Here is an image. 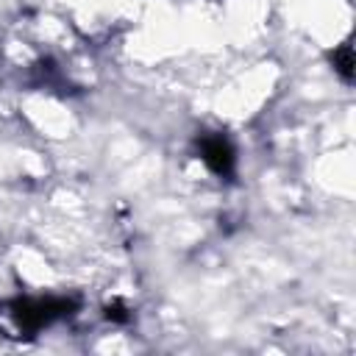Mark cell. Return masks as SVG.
<instances>
[{"label": "cell", "instance_id": "obj_1", "mask_svg": "<svg viewBox=\"0 0 356 356\" xmlns=\"http://www.w3.org/2000/svg\"><path fill=\"white\" fill-rule=\"evenodd\" d=\"M75 303L64 300V298H36V300H17L14 303V320L19 323V328L25 331H39L47 323H53L56 317L72 314Z\"/></svg>", "mask_w": 356, "mask_h": 356}, {"label": "cell", "instance_id": "obj_2", "mask_svg": "<svg viewBox=\"0 0 356 356\" xmlns=\"http://www.w3.org/2000/svg\"><path fill=\"white\" fill-rule=\"evenodd\" d=\"M200 153H203V161L209 164L211 172H217V175H228L231 172L234 150L222 136H203L200 139Z\"/></svg>", "mask_w": 356, "mask_h": 356}, {"label": "cell", "instance_id": "obj_3", "mask_svg": "<svg viewBox=\"0 0 356 356\" xmlns=\"http://www.w3.org/2000/svg\"><path fill=\"white\" fill-rule=\"evenodd\" d=\"M331 61H334V70H337L345 81L353 78V50H350V39H345V42L331 53Z\"/></svg>", "mask_w": 356, "mask_h": 356}, {"label": "cell", "instance_id": "obj_4", "mask_svg": "<svg viewBox=\"0 0 356 356\" xmlns=\"http://www.w3.org/2000/svg\"><path fill=\"white\" fill-rule=\"evenodd\" d=\"M106 314H108L111 320H117V323H125V320H128V314H125V306H122V303L108 306V309H106Z\"/></svg>", "mask_w": 356, "mask_h": 356}]
</instances>
